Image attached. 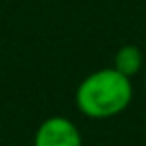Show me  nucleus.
Instances as JSON below:
<instances>
[{
	"label": "nucleus",
	"instance_id": "2",
	"mask_svg": "<svg viewBox=\"0 0 146 146\" xmlns=\"http://www.w3.org/2000/svg\"><path fill=\"white\" fill-rule=\"evenodd\" d=\"M34 146H82V134L70 118L48 116L36 128Z\"/></svg>",
	"mask_w": 146,
	"mask_h": 146
},
{
	"label": "nucleus",
	"instance_id": "3",
	"mask_svg": "<svg viewBox=\"0 0 146 146\" xmlns=\"http://www.w3.org/2000/svg\"><path fill=\"white\" fill-rule=\"evenodd\" d=\"M112 66L118 72H122L124 76L132 78V76H136V74L142 72V68H144V54H142V50L138 46L124 44V46H120L116 50Z\"/></svg>",
	"mask_w": 146,
	"mask_h": 146
},
{
	"label": "nucleus",
	"instance_id": "1",
	"mask_svg": "<svg viewBox=\"0 0 146 146\" xmlns=\"http://www.w3.org/2000/svg\"><path fill=\"white\" fill-rule=\"evenodd\" d=\"M134 98L132 78L114 66L90 72L76 88L74 104L90 120H108L122 114Z\"/></svg>",
	"mask_w": 146,
	"mask_h": 146
},
{
	"label": "nucleus",
	"instance_id": "4",
	"mask_svg": "<svg viewBox=\"0 0 146 146\" xmlns=\"http://www.w3.org/2000/svg\"><path fill=\"white\" fill-rule=\"evenodd\" d=\"M144 88H146V76H144Z\"/></svg>",
	"mask_w": 146,
	"mask_h": 146
}]
</instances>
